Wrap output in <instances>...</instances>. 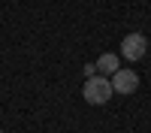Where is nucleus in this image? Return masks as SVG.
<instances>
[{
    "instance_id": "1",
    "label": "nucleus",
    "mask_w": 151,
    "mask_h": 133,
    "mask_svg": "<svg viewBox=\"0 0 151 133\" xmlns=\"http://www.w3.org/2000/svg\"><path fill=\"white\" fill-rule=\"evenodd\" d=\"M112 82L106 76H91V79H85V88H82V97H85V103H91V106H106L112 100Z\"/></svg>"
},
{
    "instance_id": "2",
    "label": "nucleus",
    "mask_w": 151,
    "mask_h": 133,
    "mask_svg": "<svg viewBox=\"0 0 151 133\" xmlns=\"http://www.w3.org/2000/svg\"><path fill=\"white\" fill-rule=\"evenodd\" d=\"M148 52V36L145 33H127L121 40V58L127 60H142Z\"/></svg>"
},
{
    "instance_id": "3",
    "label": "nucleus",
    "mask_w": 151,
    "mask_h": 133,
    "mask_svg": "<svg viewBox=\"0 0 151 133\" xmlns=\"http://www.w3.org/2000/svg\"><path fill=\"white\" fill-rule=\"evenodd\" d=\"M112 91L115 94H133L136 88H139V76H136L133 70H118V73H112Z\"/></svg>"
},
{
    "instance_id": "4",
    "label": "nucleus",
    "mask_w": 151,
    "mask_h": 133,
    "mask_svg": "<svg viewBox=\"0 0 151 133\" xmlns=\"http://www.w3.org/2000/svg\"><path fill=\"white\" fill-rule=\"evenodd\" d=\"M121 70V60L115 52H106V55H100L97 58V73L100 76H112V73H118Z\"/></svg>"
},
{
    "instance_id": "5",
    "label": "nucleus",
    "mask_w": 151,
    "mask_h": 133,
    "mask_svg": "<svg viewBox=\"0 0 151 133\" xmlns=\"http://www.w3.org/2000/svg\"><path fill=\"white\" fill-rule=\"evenodd\" d=\"M91 76H100V73H97V64H85V79H91Z\"/></svg>"
},
{
    "instance_id": "6",
    "label": "nucleus",
    "mask_w": 151,
    "mask_h": 133,
    "mask_svg": "<svg viewBox=\"0 0 151 133\" xmlns=\"http://www.w3.org/2000/svg\"><path fill=\"white\" fill-rule=\"evenodd\" d=\"M0 133H3V130H0Z\"/></svg>"
}]
</instances>
